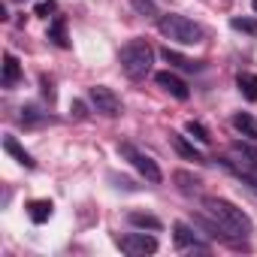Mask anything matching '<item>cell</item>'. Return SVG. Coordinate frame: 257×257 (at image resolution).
I'll return each instance as SVG.
<instances>
[{
  "label": "cell",
  "instance_id": "cell-22",
  "mask_svg": "<svg viewBox=\"0 0 257 257\" xmlns=\"http://www.w3.org/2000/svg\"><path fill=\"white\" fill-rule=\"evenodd\" d=\"M230 28L245 31V34H257V22H251V19H230Z\"/></svg>",
  "mask_w": 257,
  "mask_h": 257
},
{
  "label": "cell",
  "instance_id": "cell-23",
  "mask_svg": "<svg viewBox=\"0 0 257 257\" xmlns=\"http://www.w3.org/2000/svg\"><path fill=\"white\" fill-rule=\"evenodd\" d=\"M34 13L49 19V13H55V0H43V4H37V7H34Z\"/></svg>",
  "mask_w": 257,
  "mask_h": 257
},
{
  "label": "cell",
  "instance_id": "cell-13",
  "mask_svg": "<svg viewBox=\"0 0 257 257\" xmlns=\"http://www.w3.org/2000/svg\"><path fill=\"white\" fill-rule=\"evenodd\" d=\"M170 143H173V149L182 155V158H188V161H197V164H203V155H200V149H194V143H188L182 134H170Z\"/></svg>",
  "mask_w": 257,
  "mask_h": 257
},
{
  "label": "cell",
  "instance_id": "cell-3",
  "mask_svg": "<svg viewBox=\"0 0 257 257\" xmlns=\"http://www.w3.org/2000/svg\"><path fill=\"white\" fill-rule=\"evenodd\" d=\"M158 31L176 46H197V43H203V28L197 22L185 19V16H176V13L161 16L158 19Z\"/></svg>",
  "mask_w": 257,
  "mask_h": 257
},
{
  "label": "cell",
  "instance_id": "cell-25",
  "mask_svg": "<svg viewBox=\"0 0 257 257\" xmlns=\"http://www.w3.org/2000/svg\"><path fill=\"white\" fill-rule=\"evenodd\" d=\"M43 94L49 97V103L55 100V88H52V82H49V79H43Z\"/></svg>",
  "mask_w": 257,
  "mask_h": 257
},
{
  "label": "cell",
  "instance_id": "cell-26",
  "mask_svg": "<svg viewBox=\"0 0 257 257\" xmlns=\"http://www.w3.org/2000/svg\"><path fill=\"white\" fill-rule=\"evenodd\" d=\"M245 182H248V185L254 188V194H257V170H251V173L245 176Z\"/></svg>",
  "mask_w": 257,
  "mask_h": 257
},
{
  "label": "cell",
  "instance_id": "cell-20",
  "mask_svg": "<svg viewBox=\"0 0 257 257\" xmlns=\"http://www.w3.org/2000/svg\"><path fill=\"white\" fill-rule=\"evenodd\" d=\"M185 131H188L191 137H197L200 143H212V137H209V131H206V127H203L200 121H188V124H185Z\"/></svg>",
  "mask_w": 257,
  "mask_h": 257
},
{
  "label": "cell",
  "instance_id": "cell-27",
  "mask_svg": "<svg viewBox=\"0 0 257 257\" xmlns=\"http://www.w3.org/2000/svg\"><path fill=\"white\" fill-rule=\"evenodd\" d=\"M251 7H254V13H257V0H251Z\"/></svg>",
  "mask_w": 257,
  "mask_h": 257
},
{
  "label": "cell",
  "instance_id": "cell-17",
  "mask_svg": "<svg viewBox=\"0 0 257 257\" xmlns=\"http://www.w3.org/2000/svg\"><path fill=\"white\" fill-rule=\"evenodd\" d=\"M127 221H131L134 227H140V230H161L164 227L155 215H146V212H131V215H127Z\"/></svg>",
  "mask_w": 257,
  "mask_h": 257
},
{
  "label": "cell",
  "instance_id": "cell-5",
  "mask_svg": "<svg viewBox=\"0 0 257 257\" xmlns=\"http://www.w3.org/2000/svg\"><path fill=\"white\" fill-rule=\"evenodd\" d=\"M88 100H91V106H94L100 115H106V118L121 115V100H118V94H115L112 88H106V85H94V88L88 91Z\"/></svg>",
  "mask_w": 257,
  "mask_h": 257
},
{
  "label": "cell",
  "instance_id": "cell-16",
  "mask_svg": "<svg viewBox=\"0 0 257 257\" xmlns=\"http://www.w3.org/2000/svg\"><path fill=\"white\" fill-rule=\"evenodd\" d=\"M233 127H236L239 134H245L248 140H257V121H254L251 112H239V115L233 118Z\"/></svg>",
  "mask_w": 257,
  "mask_h": 257
},
{
  "label": "cell",
  "instance_id": "cell-12",
  "mask_svg": "<svg viewBox=\"0 0 257 257\" xmlns=\"http://www.w3.org/2000/svg\"><path fill=\"white\" fill-rule=\"evenodd\" d=\"M58 49H67L70 46V37H67V19L64 16H55L52 19V25H49V34H46Z\"/></svg>",
  "mask_w": 257,
  "mask_h": 257
},
{
  "label": "cell",
  "instance_id": "cell-15",
  "mask_svg": "<svg viewBox=\"0 0 257 257\" xmlns=\"http://www.w3.org/2000/svg\"><path fill=\"white\" fill-rule=\"evenodd\" d=\"M236 88H239V94H242L248 103L257 100V76H254V73H239V76H236Z\"/></svg>",
  "mask_w": 257,
  "mask_h": 257
},
{
  "label": "cell",
  "instance_id": "cell-4",
  "mask_svg": "<svg viewBox=\"0 0 257 257\" xmlns=\"http://www.w3.org/2000/svg\"><path fill=\"white\" fill-rule=\"evenodd\" d=\"M118 152H121L127 161H131V167H134V170H137V173H140L146 182L158 185V182L164 179V176H161V167H158V164H155V161H152L146 152H140L137 146H131V143H121V146H118Z\"/></svg>",
  "mask_w": 257,
  "mask_h": 257
},
{
  "label": "cell",
  "instance_id": "cell-8",
  "mask_svg": "<svg viewBox=\"0 0 257 257\" xmlns=\"http://www.w3.org/2000/svg\"><path fill=\"white\" fill-rule=\"evenodd\" d=\"M155 82H158V88H164V91H167V94H173L176 100H188V97H191L188 85H185L173 70H161V73H155Z\"/></svg>",
  "mask_w": 257,
  "mask_h": 257
},
{
  "label": "cell",
  "instance_id": "cell-19",
  "mask_svg": "<svg viewBox=\"0 0 257 257\" xmlns=\"http://www.w3.org/2000/svg\"><path fill=\"white\" fill-rule=\"evenodd\" d=\"M131 7H134V13H140L146 19H155L158 16V4H155V0H131Z\"/></svg>",
  "mask_w": 257,
  "mask_h": 257
},
{
  "label": "cell",
  "instance_id": "cell-18",
  "mask_svg": "<svg viewBox=\"0 0 257 257\" xmlns=\"http://www.w3.org/2000/svg\"><path fill=\"white\" fill-rule=\"evenodd\" d=\"M173 179H176L179 191H182V194H188V197H194V194L200 191V179H194L191 173H176Z\"/></svg>",
  "mask_w": 257,
  "mask_h": 257
},
{
  "label": "cell",
  "instance_id": "cell-7",
  "mask_svg": "<svg viewBox=\"0 0 257 257\" xmlns=\"http://www.w3.org/2000/svg\"><path fill=\"white\" fill-rule=\"evenodd\" d=\"M173 239H176V245H179L182 251H185V248H188V251H209V245H206L185 221H176V224H173Z\"/></svg>",
  "mask_w": 257,
  "mask_h": 257
},
{
  "label": "cell",
  "instance_id": "cell-11",
  "mask_svg": "<svg viewBox=\"0 0 257 257\" xmlns=\"http://www.w3.org/2000/svg\"><path fill=\"white\" fill-rule=\"evenodd\" d=\"M19 79H22V67H19L16 55L7 52V55H4V79H0V82H4V88H16Z\"/></svg>",
  "mask_w": 257,
  "mask_h": 257
},
{
  "label": "cell",
  "instance_id": "cell-6",
  "mask_svg": "<svg viewBox=\"0 0 257 257\" xmlns=\"http://www.w3.org/2000/svg\"><path fill=\"white\" fill-rule=\"evenodd\" d=\"M118 248L131 257H146V254L158 251V239L152 233H127V236L118 239Z\"/></svg>",
  "mask_w": 257,
  "mask_h": 257
},
{
  "label": "cell",
  "instance_id": "cell-10",
  "mask_svg": "<svg viewBox=\"0 0 257 257\" xmlns=\"http://www.w3.org/2000/svg\"><path fill=\"white\" fill-rule=\"evenodd\" d=\"M4 152H7V155H13V158H16L22 167H28V170H34V167H37V161H34V158L19 146V140H16V137H10V134L4 137Z\"/></svg>",
  "mask_w": 257,
  "mask_h": 257
},
{
  "label": "cell",
  "instance_id": "cell-1",
  "mask_svg": "<svg viewBox=\"0 0 257 257\" xmlns=\"http://www.w3.org/2000/svg\"><path fill=\"white\" fill-rule=\"evenodd\" d=\"M203 215L212 218L218 224V230L224 233V239H230V242L248 239L254 233L251 218L239 206H233L230 200H224V197H203Z\"/></svg>",
  "mask_w": 257,
  "mask_h": 257
},
{
  "label": "cell",
  "instance_id": "cell-9",
  "mask_svg": "<svg viewBox=\"0 0 257 257\" xmlns=\"http://www.w3.org/2000/svg\"><path fill=\"white\" fill-rule=\"evenodd\" d=\"M161 58H164L170 67L185 70V73H197V70H200V64H197V61H191V58L179 55V52H176V49H170V46H167V49H161Z\"/></svg>",
  "mask_w": 257,
  "mask_h": 257
},
{
  "label": "cell",
  "instance_id": "cell-21",
  "mask_svg": "<svg viewBox=\"0 0 257 257\" xmlns=\"http://www.w3.org/2000/svg\"><path fill=\"white\" fill-rule=\"evenodd\" d=\"M22 121H25V124H37V121H46V115H43L37 106H25V109H22Z\"/></svg>",
  "mask_w": 257,
  "mask_h": 257
},
{
  "label": "cell",
  "instance_id": "cell-14",
  "mask_svg": "<svg viewBox=\"0 0 257 257\" xmlns=\"http://www.w3.org/2000/svg\"><path fill=\"white\" fill-rule=\"evenodd\" d=\"M52 200H31L28 203V215H31V221L34 224H46L49 218H52Z\"/></svg>",
  "mask_w": 257,
  "mask_h": 257
},
{
  "label": "cell",
  "instance_id": "cell-28",
  "mask_svg": "<svg viewBox=\"0 0 257 257\" xmlns=\"http://www.w3.org/2000/svg\"><path fill=\"white\" fill-rule=\"evenodd\" d=\"M10 4H25V0H10Z\"/></svg>",
  "mask_w": 257,
  "mask_h": 257
},
{
  "label": "cell",
  "instance_id": "cell-24",
  "mask_svg": "<svg viewBox=\"0 0 257 257\" xmlns=\"http://www.w3.org/2000/svg\"><path fill=\"white\" fill-rule=\"evenodd\" d=\"M70 112H73V118H79V121H82V118H88V112H85V103H82V100H73V103H70Z\"/></svg>",
  "mask_w": 257,
  "mask_h": 257
},
{
  "label": "cell",
  "instance_id": "cell-2",
  "mask_svg": "<svg viewBox=\"0 0 257 257\" xmlns=\"http://www.w3.org/2000/svg\"><path fill=\"white\" fill-rule=\"evenodd\" d=\"M152 64H155V49L146 43V40H131L124 49H121V70L127 79H146L152 73Z\"/></svg>",
  "mask_w": 257,
  "mask_h": 257
}]
</instances>
